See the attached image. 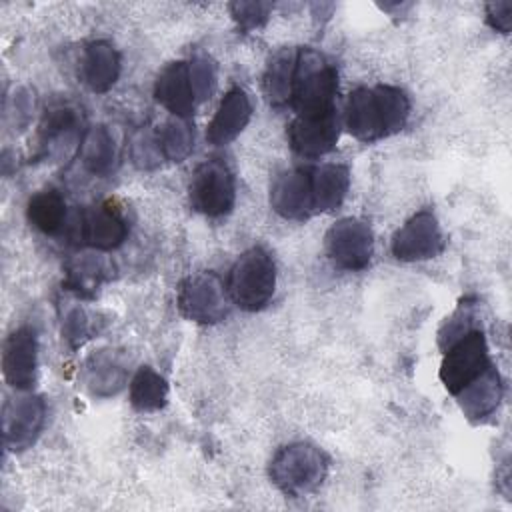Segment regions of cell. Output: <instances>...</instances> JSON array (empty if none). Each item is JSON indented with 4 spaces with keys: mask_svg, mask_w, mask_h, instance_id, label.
Wrapping results in <instances>:
<instances>
[{
    "mask_svg": "<svg viewBox=\"0 0 512 512\" xmlns=\"http://www.w3.org/2000/svg\"><path fill=\"white\" fill-rule=\"evenodd\" d=\"M90 334V322L82 308H72L62 322V336L72 346L78 348Z\"/></svg>",
    "mask_w": 512,
    "mask_h": 512,
    "instance_id": "31",
    "label": "cell"
},
{
    "mask_svg": "<svg viewBox=\"0 0 512 512\" xmlns=\"http://www.w3.org/2000/svg\"><path fill=\"white\" fill-rule=\"evenodd\" d=\"M296 58H298V48H280L270 56L266 64V70L262 76V90L268 104L274 108L286 106L290 102Z\"/></svg>",
    "mask_w": 512,
    "mask_h": 512,
    "instance_id": "23",
    "label": "cell"
},
{
    "mask_svg": "<svg viewBox=\"0 0 512 512\" xmlns=\"http://www.w3.org/2000/svg\"><path fill=\"white\" fill-rule=\"evenodd\" d=\"M128 368L114 350H98L84 362V382L94 396H112L126 384Z\"/></svg>",
    "mask_w": 512,
    "mask_h": 512,
    "instance_id": "19",
    "label": "cell"
},
{
    "mask_svg": "<svg viewBox=\"0 0 512 512\" xmlns=\"http://www.w3.org/2000/svg\"><path fill=\"white\" fill-rule=\"evenodd\" d=\"M28 222L46 236H56L66 230L68 210L64 196L56 188L38 190L26 204Z\"/></svg>",
    "mask_w": 512,
    "mask_h": 512,
    "instance_id": "24",
    "label": "cell"
},
{
    "mask_svg": "<svg viewBox=\"0 0 512 512\" xmlns=\"http://www.w3.org/2000/svg\"><path fill=\"white\" fill-rule=\"evenodd\" d=\"M228 296L246 312L262 310L276 290V264L272 254L262 246L242 252L228 274Z\"/></svg>",
    "mask_w": 512,
    "mask_h": 512,
    "instance_id": "4",
    "label": "cell"
},
{
    "mask_svg": "<svg viewBox=\"0 0 512 512\" xmlns=\"http://www.w3.org/2000/svg\"><path fill=\"white\" fill-rule=\"evenodd\" d=\"M120 76V54L108 40L88 42L78 60V78L96 92H108Z\"/></svg>",
    "mask_w": 512,
    "mask_h": 512,
    "instance_id": "17",
    "label": "cell"
},
{
    "mask_svg": "<svg viewBox=\"0 0 512 512\" xmlns=\"http://www.w3.org/2000/svg\"><path fill=\"white\" fill-rule=\"evenodd\" d=\"M270 12H272L270 2L250 0V2H232L230 4V14H232L234 22L240 26V30H244V32L262 28L268 22Z\"/></svg>",
    "mask_w": 512,
    "mask_h": 512,
    "instance_id": "30",
    "label": "cell"
},
{
    "mask_svg": "<svg viewBox=\"0 0 512 512\" xmlns=\"http://www.w3.org/2000/svg\"><path fill=\"white\" fill-rule=\"evenodd\" d=\"M38 372V338L32 326H18L10 332L2 352L4 380L16 390H30Z\"/></svg>",
    "mask_w": 512,
    "mask_h": 512,
    "instance_id": "14",
    "label": "cell"
},
{
    "mask_svg": "<svg viewBox=\"0 0 512 512\" xmlns=\"http://www.w3.org/2000/svg\"><path fill=\"white\" fill-rule=\"evenodd\" d=\"M130 156H132L134 166L140 168V170H154V168L164 164V158H162L160 148L156 144L152 126L144 128L142 132H138L134 136L132 146H130Z\"/></svg>",
    "mask_w": 512,
    "mask_h": 512,
    "instance_id": "29",
    "label": "cell"
},
{
    "mask_svg": "<svg viewBox=\"0 0 512 512\" xmlns=\"http://www.w3.org/2000/svg\"><path fill=\"white\" fill-rule=\"evenodd\" d=\"M324 248L328 260L346 272L364 270L374 254V234L368 222L360 218H340L326 236Z\"/></svg>",
    "mask_w": 512,
    "mask_h": 512,
    "instance_id": "8",
    "label": "cell"
},
{
    "mask_svg": "<svg viewBox=\"0 0 512 512\" xmlns=\"http://www.w3.org/2000/svg\"><path fill=\"white\" fill-rule=\"evenodd\" d=\"M492 364L494 362L490 360L484 332L480 328H472L444 348L438 376L444 388L456 396L478 376H482Z\"/></svg>",
    "mask_w": 512,
    "mask_h": 512,
    "instance_id": "5",
    "label": "cell"
},
{
    "mask_svg": "<svg viewBox=\"0 0 512 512\" xmlns=\"http://www.w3.org/2000/svg\"><path fill=\"white\" fill-rule=\"evenodd\" d=\"M130 404L138 412H158L168 402V382L150 366H140L130 380Z\"/></svg>",
    "mask_w": 512,
    "mask_h": 512,
    "instance_id": "25",
    "label": "cell"
},
{
    "mask_svg": "<svg viewBox=\"0 0 512 512\" xmlns=\"http://www.w3.org/2000/svg\"><path fill=\"white\" fill-rule=\"evenodd\" d=\"M178 310L196 324H218L228 316V292L214 272L188 276L178 290Z\"/></svg>",
    "mask_w": 512,
    "mask_h": 512,
    "instance_id": "9",
    "label": "cell"
},
{
    "mask_svg": "<svg viewBox=\"0 0 512 512\" xmlns=\"http://www.w3.org/2000/svg\"><path fill=\"white\" fill-rule=\"evenodd\" d=\"M288 144L302 158H320L334 150L340 136V120L336 110L296 114L286 130Z\"/></svg>",
    "mask_w": 512,
    "mask_h": 512,
    "instance_id": "11",
    "label": "cell"
},
{
    "mask_svg": "<svg viewBox=\"0 0 512 512\" xmlns=\"http://www.w3.org/2000/svg\"><path fill=\"white\" fill-rule=\"evenodd\" d=\"M78 110L68 104L50 106L38 126V144L42 154H48L52 146H60V142L74 140L78 128Z\"/></svg>",
    "mask_w": 512,
    "mask_h": 512,
    "instance_id": "27",
    "label": "cell"
},
{
    "mask_svg": "<svg viewBox=\"0 0 512 512\" xmlns=\"http://www.w3.org/2000/svg\"><path fill=\"white\" fill-rule=\"evenodd\" d=\"M112 264L94 254H82L68 262L64 272V288L80 298H94L98 288L112 278Z\"/></svg>",
    "mask_w": 512,
    "mask_h": 512,
    "instance_id": "21",
    "label": "cell"
},
{
    "mask_svg": "<svg viewBox=\"0 0 512 512\" xmlns=\"http://www.w3.org/2000/svg\"><path fill=\"white\" fill-rule=\"evenodd\" d=\"M326 474V454L308 442L282 446L270 460V480L286 496H306L316 492Z\"/></svg>",
    "mask_w": 512,
    "mask_h": 512,
    "instance_id": "3",
    "label": "cell"
},
{
    "mask_svg": "<svg viewBox=\"0 0 512 512\" xmlns=\"http://www.w3.org/2000/svg\"><path fill=\"white\" fill-rule=\"evenodd\" d=\"M502 392H504V388H502L500 374H498L496 366L492 364L482 376H478L472 384H468L464 390H460L454 398L458 400L466 418L484 420L498 408V404L502 400Z\"/></svg>",
    "mask_w": 512,
    "mask_h": 512,
    "instance_id": "20",
    "label": "cell"
},
{
    "mask_svg": "<svg viewBox=\"0 0 512 512\" xmlns=\"http://www.w3.org/2000/svg\"><path fill=\"white\" fill-rule=\"evenodd\" d=\"M270 206L284 220H308L314 216L310 168L294 166L278 172L270 186Z\"/></svg>",
    "mask_w": 512,
    "mask_h": 512,
    "instance_id": "13",
    "label": "cell"
},
{
    "mask_svg": "<svg viewBox=\"0 0 512 512\" xmlns=\"http://www.w3.org/2000/svg\"><path fill=\"white\" fill-rule=\"evenodd\" d=\"M46 424V402L42 396H18L8 400L2 410L4 446L12 452L30 448Z\"/></svg>",
    "mask_w": 512,
    "mask_h": 512,
    "instance_id": "12",
    "label": "cell"
},
{
    "mask_svg": "<svg viewBox=\"0 0 512 512\" xmlns=\"http://www.w3.org/2000/svg\"><path fill=\"white\" fill-rule=\"evenodd\" d=\"M486 22L492 30L508 34L512 26V2H490L486 4Z\"/></svg>",
    "mask_w": 512,
    "mask_h": 512,
    "instance_id": "32",
    "label": "cell"
},
{
    "mask_svg": "<svg viewBox=\"0 0 512 512\" xmlns=\"http://www.w3.org/2000/svg\"><path fill=\"white\" fill-rule=\"evenodd\" d=\"M338 70L320 52L312 48H298L292 92L288 106L296 114H314L336 110Z\"/></svg>",
    "mask_w": 512,
    "mask_h": 512,
    "instance_id": "2",
    "label": "cell"
},
{
    "mask_svg": "<svg viewBox=\"0 0 512 512\" xmlns=\"http://www.w3.org/2000/svg\"><path fill=\"white\" fill-rule=\"evenodd\" d=\"M410 116V100L398 86H360L346 98L344 124L360 142H376L400 132Z\"/></svg>",
    "mask_w": 512,
    "mask_h": 512,
    "instance_id": "1",
    "label": "cell"
},
{
    "mask_svg": "<svg viewBox=\"0 0 512 512\" xmlns=\"http://www.w3.org/2000/svg\"><path fill=\"white\" fill-rule=\"evenodd\" d=\"M68 238L100 252L116 250L128 236L124 214L110 202L78 210L66 224Z\"/></svg>",
    "mask_w": 512,
    "mask_h": 512,
    "instance_id": "7",
    "label": "cell"
},
{
    "mask_svg": "<svg viewBox=\"0 0 512 512\" xmlns=\"http://www.w3.org/2000/svg\"><path fill=\"white\" fill-rule=\"evenodd\" d=\"M152 128L164 162H182L194 150V126L188 120L172 116Z\"/></svg>",
    "mask_w": 512,
    "mask_h": 512,
    "instance_id": "26",
    "label": "cell"
},
{
    "mask_svg": "<svg viewBox=\"0 0 512 512\" xmlns=\"http://www.w3.org/2000/svg\"><path fill=\"white\" fill-rule=\"evenodd\" d=\"M80 162L86 172H90L92 176H98V178H104L114 172V168L118 164V150H116L114 136L106 126H102V124L92 126L82 136Z\"/></svg>",
    "mask_w": 512,
    "mask_h": 512,
    "instance_id": "22",
    "label": "cell"
},
{
    "mask_svg": "<svg viewBox=\"0 0 512 512\" xmlns=\"http://www.w3.org/2000/svg\"><path fill=\"white\" fill-rule=\"evenodd\" d=\"M252 118V102L244 88H230L220 100L216 114L206 128V140L212 146H226L240 136Z\"/></svg>",
    "mask_w": 512,
    "mask_h": 512,
    "instance_id": "16",
    "label": "cell"
},
{
    "mask_svg": "<svg viewBox=\"0 0 512 512\" xmlns=\"http://www.w3.org/2000/svg\"><path fill=\"white\" fill-rule=\"evenodd\" d=\"M190 206L208 218H222L232 212L236 202V180L230 166L220 160L200 162L188 184Z\"/></svg>",
    "mask_w": 512,
    "mask_h": 512,
    "instance_id": "6",
    "label": "cell"
},
{
    "mask_svg": "<svg viewBox=\"0 0 512 512\" xmlns=\"http://www.w3.org/2000/svg\"><path fill=\"white\" fill-rule=\"evenodd\" d=\"M392 254L402 262L430 260L442 254L444 236L432 210L412 214L392 236Z\"/></svg>",
    "mask_w": 512,
    "mask_h": 512,
    "instance_id": "10",
    "label": "cell"
},
{
    "mask_svg": "<svg viewBox=\"0 0 512 512\" xmlns=\"http://www.w3.org/2000/svg\"><path fill=\"white\" fill-rule=\"evenodd\" d=\"M314 214L332 212L342 206L350 188V170L344 164L310 166Z\"/></svg>",
    "mask_w": 512,
    "mask_h": 512,
    "instance_id": "18",
    "label": "cell"
},
{
    "mask_svg": "<svg viewBox=\"0 0 512 512\" xmlns=\"http://www.w3.org/2000/svg\"><path fill=\"white\" fill-rule=\"evenodd\" d=\"M154 98L176 118H192L198 100L190 80L188 60H176L162 68L154 82Z\"/></svg>",
    "mask_w": 512,
    "mask_h": 512,
    "instance_id": "15",
    "label": "cell"
},
{
    "mask_svg": "<svg viewBox=\"0 0 512 512\" xmlns=\"http://www.w3.org/2000/svg\"><path fill=\"white\" fill-rule=\"evenodd\" d=\"M188 70L196 100L202 104L216 90V62L208 54H194L188 60Z\"/></svg>",
    "mask_w": 512,
    "mask_h": 512,
    "instance_id": "28",
    "label": "cell"
}]
</instances>
